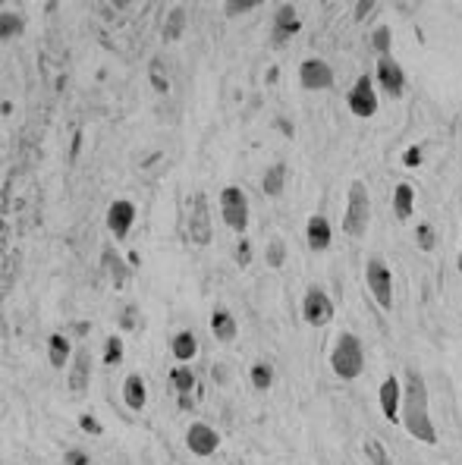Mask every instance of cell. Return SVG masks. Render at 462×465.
<instances>
[{"label":"cell","instance_id":"14","mask_svg":"<svg viewBox=\"0 0 462 465\" xmlns=\"http://www.w3.org/2000/svg\"><path fill=\"white\" fill-rule=\"evenodd\" d=\"M305 242H308L311 251L330 249V242H334V226H330V220L324 217V214H311L308 217V223H305Z\"/></svg>","mask_w":462,"mask_h":465},{"label":"cell","instance_id":"38","mask_svg":"<svg viewBox=\"0 0 462 465\" xmlns=\"http://www.w3.org/2000/svg\"><path fill=\"white\" fill-rule=\"evenodd\" d=\"M371 10H374L371 0H362V3H355V19H365Z\"/></svg>","mask_w":462,"mask_h":465},{"label":"cell","instance_id":"5","mask_svg":"<svg viewBox=\"0 0 462 465\" xmlns=\"http://www.w3.org/2000/svg\"><path fill=\"white\" fill-rule=\"evenodd\" d=\"M221 217L239 236L248 230V195L239 186H227L221 192Z\"/></svg>","mask_w":462,"mask_h":465},{"label":"cell","instance_id":"34","mask_svg":"<svg viewBox=\"0 0 462 465\" xmlns=\"http://www.w3.org/2000/svg\"><path fill=\"white\" fill-rule=\"evenodd\" d=\"M255 6H258V0H230V3H227V16H239V13L255 10Z\"/></svg>","mask_w":462,"mask_h":465},{"label":"cell","instance_id":"17","mask_svg":"<svg viewBox=\"0 0 462 465\" xmlns=\"http://www.w3.org/2000/svg\"><path fill=\"white\" fill-rule=\"evenodd\" d=\"M73 346H70V337L66 333H51L47 337V362H51V368L64 371L66 364H73Z\"/></svg>","mask_w":462,"mask_h":465},{"label":"cell","instance_id":"21","mask_svg":"<svg viewBox=\"0 0 462 465\" xmlns=\"http://www.w3.org/2000/svg\"><path fill=\"white\" fill-rule=\"evenodd\" d=\"M283 189H286V163L277 161L264 170V176H261V192H264L267 198H277V195H283Z\"/></svg>","mask_w":462,"mask_h":465},{"label":"cell","instance_id":"6","mask_svg":"<svg viewBox=\"0 0 462 465\" xmlns=\"http://www.w3.org/2000/svg\"><path fill=\"white\" fill-rule=\"evenodd\" d=\"M346 104L352 110V117H359V119H371L378 113V91H374L371 75H359L352 82V88L346 94Z\"/></svg>","mask_w":462,"mask_h":465},{"label":"cell","instance_id":"22","mask_svg":"<svg viewBox=\"0 0 462 465\" xmlns=\"http://www.w3.org/2000/svg\"><path fill=\"white\" fill-rule=\"evenodd\" d=\"M170 352H173V358H177V362L189 364L192 358L198 355V337L192 330H179L177 337H173V343H170Z\"/></svg>","mask_w":462,"mask_h":465},{"label":"cell","instance_id":"27","mask_svg":"<svg viewBox=\"0 0 462 465\" xmlns=\"http://www.w3.org/2000/svg\"><path fill=\"white\" fill-rule=\"evenodd\" d=\"M371 44H374V50H378V57H390V50H393V31H390V25H378V29H374V35H371Z\"/></svg>","mask_w":462,"mask_h":465},{"label":"cell","instance_id":"28","mask_svg":"<svg viewBox=\"0 0 462 465\" xmlns=\"http://www.w3.org/2000/svg\"><path fill=\"white\" fill-rule=\"evenodd\" d=\"M123 355H126V346H123L120 337H107L104 339V364H120Z\"/></svg>","mask_w":462,"mask_h":465},{"label":"cell","instance_id":"13","mask_svg":"<svg viewBox=\"0 0 462 465\" xmlns=\"http://www.w3.org/2000/svg\"><path fill=\"white\" fill-rule=\"evenodd\" d=\"M378 399H380V412H384V418L399 421V408H403V383H399V377L387 374L384 381H380Z\"/></svg>","mask_w":462,"mask_h":465},{"label":"cell","instance_id":"26","mask_svg":"<svg viewBox=\"0 0 462 465\" xmlns=\"http://www.w3.org/2000/svg\"><path fill=\"white\" fill-rule=\"evenodd\" d=\"M365 459H368L371 465H393L390 452H387V446L380 443L378 437H368V440H365Z\"/></svg>","mask_w":462,"mask_h":465},{"label":"cell","instance_id":"8","mask_svg":"<svg viewBox=\"0 0 462 465\" xmlns=\"http://www.w3.org/2000/svg\"><path fill=\"white\" fill-rule=\"evenodd\" d=\"M186 446H189L192 456L208 459V456H214L217 446H221V434H217L208 421H192L189 431H186Z\"/></svg>","mask_w":462,"mask_h":465},{"label":"cell","instance_id":"12","mask_svg":"<svg viewBox=\"0 0 462 465\" xmlns=\"http://www.w3.org/2000/svg\"><path fill=\"white\" fill-rule=\"evenodd\" d=\"M133 223H135V205L129 198H117L107 207V230L114 232V239H126Z\"/></svg>","mask_w":462,"mask_h":465},{"label":"cell","instance_id":"31","mask_svg":"<svg viewBox=\"0 0 462 465\" xmlns=\"http://www.w3.org/2000/svg\"><path fill=\"white\" fill-rule=\"evenodd\" d=\"M283 258H286L283 239H271V242H267V251H264V261L271 264V267H283Z\"/></svg>","mask_w":462,"mask_h":465},{"label":"cell","instance_id":"40","mask_svg":"<svg viewBox=\"0 0 462 465\" xmlns=\"http://www.w3.org/2000/svg\"><path fill=\"white\" fill-rule=\"evenodd\" d=\"M456 267H459V274H462V251H459V258H456Z\"/></svg>","mask_w":462,"mask_h":465},{"label":"cell","instance_id":"23","mask_svg":"<svg viewBox=\"0 0 462 465\" xmlns=\"http://www.w3.org/2000/svg\"><path fill=\"white\" fill-rule=\"evenodd\" d=\"M170 383H173V390H177L179 396H189L192 390H195V374H192L189 364H177L173 374H170Z\"/></svg>","mask_w":462,"mask_h":465},{"label":"cell","instance_id":"19","mask_svg":"<svg viewBox=\"0 0 462 465\" xmlns=\"http://www.w3.org/2000/svg\"><path fill=\"white\" fill-rule=\"evenodd\" d=\"M393 214H396V220H412V214H415V186L412 182H399L396 189H393Z\"/></svg>","mask_w":462,"mask_h":465},{"label":"cell","instance_id":"7","mask_svg":"<svg viewBox=\"0 0 462 465\" xmlns=\"http://www.w3.org/2000/svg\"><path fill=\"white\" fill-rule=\"evenodd\" d=\"M334 299H330L324 289H318V286H311L308 293L302 295V318H305V324H311V327H324V324H330L334 320Z\"/></svg>","mask_w":462,"mask_h":465},{"label":"cell","instance_id":"20","mask_svg":"<svg viewBox=\"0 0 462 465\" xmlns=\"http://www.w3.org/2000/svg\"><path fill=\"white\" fill-rule=\"evenodd\" d=\"M211 333L221 343H233L236 333H239V324H236V318L227 308H214V314H211Z\"/></svg>","mask_w":462,"mask_h":465},{"label":"cell","instance_id":"10","mask_svg":"<svg viewBox=\"0 0 462 465\" xmlns=\"http://www.w3.org/2000/svg\"><path fill=\"white\" fill-rule=\"evenodd\" d=\"M189 239L195 245H208L211 239H214V230H211V211H208V195L204 192H195V198H192Z\"/></svg>","mask_w":462,"mask_h":465},{"label":"cell","instance_id":"15","mask_svg":"<svg viewBox=\"0 0 462 465\" xmlns=\"http://www.w3.org/2000/svg\"><path fill=\"white\" fill-rule=\"evenodd\" d=\"M91 383V355L85 346H79L76 355H73V364H70V390L73 393H85Z\"/></svg>","mask_w":462,"mask_h":465},{"label":"cell","instance_id":"11","mask_svg":"<svg viewBox=\"0 0 462 465\" xmlns=\"http://www.w3.org/2000/svg\"><path fill=\"white\" fill-rule=\"evenodd\" d=\"M374 79H378V85L384 88L390 98H403V94H405V73H403V66L393 60V54L390 57H378Z\"/></svg>","mask_w":462,"mask_h":465},{"label":"cell","instance_id":"25","mask_svg":"<svg viewBox=\"0 0 462 465\" xmlns=\"http://www.w3.org/2000/svg\"><path fill=\"white\" fill-rule=\"evenodd\" d=\"M183 29H186V10L183 6H173L164 22V38L167 41H177V38H183Z\"/></svg>","mask_w":462,"mask_h":465},{"label":"cell","instance_id":"2","mask_svg":"<svg viewBox=\"0 0 462 465\" xmlns=\"http://www.w3.org/2000/svg\"><path fill=\"white\" fill-rule=\"evenodd\" d=\"M330 368L340 381H355L365 371V349H362V339L352 330H343L334 343L330 352Z\"/></svg>","mask_w":462,"mask_h":465},{"label":"cell","instance_id":"1","mask_svg":"<svg viewBox=\"0 0 462 465\" xmlns=\"http://www.w3.org/2000/svg\"><path fill=\"white\" fill-rule=\"evenodd\" d=\"M399 421H403L405 434L422 443L434 446L437 443V427L428 408V383L418 368H405L403 374V408H399Z\"/></svg>","mask_w":462,"mask_h":465},{"label":"cell","instance_id":"39","mask_svg":"<svg viewBox=\"0 0 462 465\" xmlns=\"http://www.w3.org/2000/svg\"><path fill=\"white\" fill-rule=\"evenodd\" d=\"M133 314H135V308H126V311H123V327H126V330H129V327H135Z\"/></svg>","mask_w":462,"mask_h":465},{"label":"cell","instance_id":"18","mask_svg":"<svg viewBox=\"0 0 462 465\" xmlns=\"http://www.w3.org/2000/svg\"><path fill=\"white\" fill-rule=\"evenodd\" d=\"M123 402H126L133 412H142L148 402V390H145V377L142 374H126V381H123Z\"/></svg>","mask_w":462,"mask_h":465},{"label":"cell","instance_id":"33","mask_svg":"<svg viewBox=\"0 0 462 465\" xmlns=\"http://www.w3.org/2000/svg\"><path fill=\"white\" fill-rule=\"evenodd\" d=\"M64 462L66 465H91V456L85 450H79V446H73V450H66Z\"/></svg>","mask_w":462,"mask_h":465},{"label":"cell","instance_id":"16","mask_svg":"<svg viewBox=\"0 0 462 465\" xmlns=\"http://www.w3.org/2000/svg\"><path fill=\"white\" fill-rule=\"evenodd\" d=\"M299 31V13L292 3H280L274 13V41L283 44L286 38H292Z\"/></svg>","mask_w":462,"mask_h":465},{"label":"cell","instance_id":"32","mask_svg":"<svg viewBox=\"0 0 462 465\" xmlns=\"http://www.w3.org/2000/svg\"><path fill=\"white\" fill-rule=\"evenodd\" d=\"M104 258H107V267H110V274H114V280H117V286H126V264H123V258L120 255H114V251H104Z\"/></svg>","mask_w":462,"mask_h":465},{"label":"cell","instance_id":"35","mask_svg":"<svg viewBox=\"0 0 462 465\" xmlns=\"http://www.w3.org/2000/svg\"><path fill=\"white\" fill-rule=\"evenodd\" d=\"M79 427H82L85 434H95V437H98V434H104L101 421H98L95 415H82V418H79Z\"/></svg>","mask_w":462,"mask_h":465},{"label":"cell","instance_id":"41","mask_svg":"<svg viewBox=\"0 0 462 465\" xmlns=\"http://www.w3.org/2000/svg\"><path fill=\"white\" fill-rule=\"evenodd\" d=\"M233 465H239V462H233Z\"/></svg>","mask_w":462,"mask_h":465},{"label":"cell","instance_id":"29","mask_svg":"<svg viewBox=\"0 0 462 465\" xmlns=\"http://www.w3.org/2000/svg\"><path fill=\"white\" fill-rule=\"evenodd\" d=\"M415 245L422 251H434L437 249V232H434V226L431 223H418L415 226Z\"/></svg>","mask_w":462,"mask_h":465},{"label":"cell","instance_id":"3","mask_svg":"<svg viewBox=\"0 0 462 465\" xmlns=\"http://www.w3.org/2000/svg\"><path fill=\"white\" fill-rule=\"evenodd\" d=\"M371 226V192L362 179L349 182V201H346V217H343V232L349 239H365Z\"/></svg>","mask_w":462,"mask_h":465},{"label":"cell","instance_id":"4","mask_svg":"<svg viewBox=\"0 0 462 465\" xmlns=\"http://www.w3.org/2000/svg\"><path fill=\"white\" fill-rule=\"evenodd\" d=\"M365 283H368V289H371L374 302H378L384 311H390V308H393V270H390V264H387L380 255L368 258Z\"/></svg>","mask_w":462,"mask_h":465},{"label":"cell","instance_id":"37","mask_svg":"<svg viewBox=\"0 0 462 465\" xmlns=\"http://www.w3.org/2000/svg\"><path fill=\"white\" fill-rule=\"evenodd\" d=\"M236 261H239L242 267L252 261V245H248V239H242V242H239V249H236Z\"/></svg>","mask_w":462,"mask_h":465},{"label":"cell","instance_id":"24","mask_svg":"<svg viewBox=\"0 0 462 465\" xmlns=\"http://www.w3.org/2000/svg\"><path fill=\"white\" fill-rule=\"evenodd\" d=\"M248 381H252V387L255 390H271L274 387V364H267V362H255L252 364V371H248Z\"/></svg>","mask_w":462,"mask_h":465},{"label":"cell","instance_id":"36","mask_svg":"<svg viewBox=\"0 0 462 465\" xmlns=\"http://www.w3.org/2000/svg\"><path fill=\"white\" fill-rule=\"evenodd\" d=\"M403 163H405V167H418V163H422V148H418V145L405 148L403 151Z\"/></svg>","mask_w":462,"mask_h":465},{"label":"cell","instance_id":"9","mask_svg":"<svg viewBox=\"0 0 462 465\" xmlns=\"http://www.w3.org/2000/svg\"><path fill=\"white\" fill-rule=\"evenodd\" d=\"M299 85H302L305 91H324V88H330L334 85V69H330V63L321 60V57L302 60V66H299Z\"/></svg>","mask_w":462,"mask_h":465},{"label":"cell","instance_id":"30","mask_svg":"<svg viewBox=\"0 0 462 465\" xmlns=\"http://www.w3.org/2000/svg\"><path fill=\"white\" fill-rule=\"evenodd\" d=\"M20 31H22V16H16V13H3V16H0V38H3V41L16 38Z\"/></svg>","mask_w":462,"mask_h":465}]
</instances>
